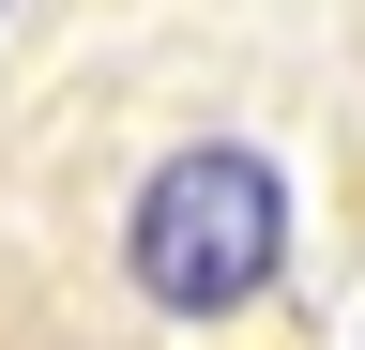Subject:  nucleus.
Here are the masks:
<instances>
[{
	"label": "nucleus",
	"mask_w": 365,
	"mask_h": 350,
	"mask_svg": "<svg viewBox=\"0 0 365 350\" xmlns=\"http://www.w3.org/2000/svg\"><path fill=\"white\" fill-rule=\"evenodd\" d=\"M122 259H137V289L168 320H244L289 274V183H274V153H244V138L168 153L137 183V213H122Z\"/></svg>",
	"instance_id": "f257e3e1"
},
{
	"label": "nucleus",
	"mask_w": 365,
	"mask_h": 350,
	"mask_svg": "<svg viewBox=\"0 0 365 350\" xmlns=\"http://www.w3.org/2000/svg\"><path fill=\"white\" fill-rule=\"evenodd\" d=\"M0 16H16V0H0Z\"/></svg>",
	"instance_id": "f03ea898"
}]
</instances>
